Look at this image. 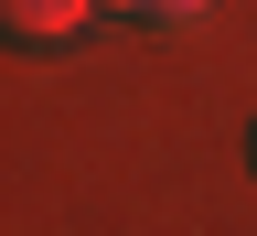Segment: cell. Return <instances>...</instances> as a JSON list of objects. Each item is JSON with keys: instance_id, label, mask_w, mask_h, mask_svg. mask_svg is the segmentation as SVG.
<instances>
[{"instance_id": "cell-2", "label": "cell", "mask_w": 257, "mask_h": 236, "mask_svg": "<svg viewBox=\"0 0 257 236\" xmlns=\"http://www.w3.org/2000/svg\"><path fill=\"white\" fill-rule=\"evenodd\" d=\"M107 11H128V22H204L214 0H107Z\"/></svg>"}, {"instance_id": "cell-1", "label": "cell", "mask_w": 257, "mask_h": 236, "mask_svg": "<svg viewBox=\"0 0 257 236\" xmlns=\"http://www.w3.org/2000/svg\"><path fill=\"white\" fill-rule=\"evenodd\" d=\"M86 11H96V0H0V22H11L22 54H64L86 32Z\"/></svg>"}]
</instances>
